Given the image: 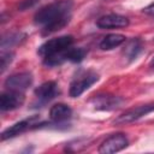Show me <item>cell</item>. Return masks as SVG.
<instances>
[{
	"label": "cell",
	"instance_id": "cell-10",
	"mask_svg": "<svg viewBox=\"0 0 154 154\" xmlns=\"http://www.w3.org/2000/svg\"><path fill=\"white\" fill-rule=\"evenodd\" d=\"M96 25L100 29H117L129 25V18L118 13H109L100 17L96 20Z\"/></svg>",
	"mask_w": 154,
	"mask_h": 154
},
{
	"label": "cell",
	"instance_id": "cell-2",
	"mask_svg": "<svg viewBox=\"0 0 154 154\" xmlns=\"http://www.w3.org/2000/svg\"><path fill=\"white\" fill-rule=\"evenodd\" d=\"M72 43H73V37L71 35L59 36V37L48 40L45 43H42L37 49V54L42 58H46V57L65 51L66 48L71 47Z\"/></svg>",
	"mask_w": 154,
	"mask_h": 154
},
{
	"label": "cell",
	"instance_id": "cell-21",
	"mask_svg": "<svg viewBox=\"0 0 154 154\" xmlns=\"http://www.w3.org/2000/svg\"><path fill=\"white\" fill-rule=\"evenodd\" d=\"M149 67H150L152 71H154V57L152 58V60H150V63H149Z\"/></svg>",
	"mask_w": 154,
	"mask_h": 154
},
{
	"label": "cell",
	"instance_id": "cell-20",
	"mask_svg": "<svg viewBox=\"0 0 154 154\" xmlns=\"http://www.w3.org/2000/svg\"><path fill=\"white\" fill-rule=\"evenodd\" d=\"M142 12L146 13V14H149V16H154V2H152V4L148 5V6H146V7L142 10Z\"/></svg>",
	"mask_w": 154,
	"mask_h": 154
},
{
	"label": "cell",
	"instance_id": "cell-16",
	"mask_svg": "<svg viewBox=\"0 0 154 154\" xmlns=\"http://www.w3.org/2000/svg\"><path fill=\"white\" fill-rule=\"evenodd\" d=\"M25 37H26V35L23 34V32H11L7 36H4L1 38V47L6 48V47H11V46L18 45L22 41H24Z\"/></svg>",
	"mask_w": 154,
	"mask_h": 154
},
{
	"label": "cell",
	"instance_id": "cell-9",
	"mask_svg": "<svg viewBox=\"0 0 154 154\" xmlns=\"http://www.w3.org/2000/svg\"><path fill=\"white\" fill-rule=\"evenodd\" d=\"M38 117L37 116H34V117H30V118H26L24 120H20L16 124H13L12 126L7 128L6 130H4L1 132V140L5 141V140H8V138H12V137H16L18 135H20L22 132L26 131L28 129L30 128H34L35 124H37Z\"/></svg>",
	"mask_w": 154,
	"mask_h": 154
},
{
	"label": "cell",
	"instance_id": "cell-11",
	"mask_svg": "<svg viewBox=\"0 0 154 154\" xmlns=\"http://www.w3.org/2000/svg\"><path fill=\"white\" fill-rule=\"evenodd\" d=\"M59 93L60 91H59L58 84L54 81L45 82L35 89V96L42 102H48V101L53 100L55 96H58Z\"/></svg>",
	"mask_w": 154,
	"mask_h": 154
},
{
	"label": "cell",
	"instance_id": "cell-13",
	"mask_svg": "<svg viewBox=\"0 0 154 154\" xmlns=\"http://www.w3.org/2000/svg\"><path fill=\"white\" fill-rule=\"evenodd\" d=\"M126 41V37L122 34H108L100 41V48L102 51H111L116 47H119Z\"/></svg>",
	"mask_w": 154,
	"mask_h": 154
},
{
	"label": "cell",
	"instance_id": "cell-4",
	"mask_svg": "<svg viewBox=\"0 0 154 154\" xmlns=\"http://www.w3.org/2000/svg\"><path fill=\"white\" fill-rule=\"evenodd\" d=\"M154 111V103H147V105H141L134 108H130L128 111H125L124 113H122L120 116H118L113 123L116 125H125V124H130L134 123L136 120H138L140 118H142L143 116H147L148 113Z\"/></svg>",
	"mask_w": 154,
	"mask_h": 154
},
{
	"label": "cell",
	"instance_id": "cell-3",
	"mask_svg": "<svg viewBox=\"0 0 154 154\" xmlns=\"http://www.w3.org/2000/svg\"><path fill=\"white\" fill-rule=\"evenodd\" d=\"M97 81H99V75L94 71H87L77 76L70 84V90H69L70 96L71 97L81 96L87 89H89Z\"/></svg>",
	"mask_w": 154,
	"mask_h": 154
},
{
	"label": "cell",
	"instance_id": "cell-15",
	"mask_svg": "<svg viewBox=\"0 0 154 154\" xmlns=\"http://www.w3.org/2000/svg\"><path fill=\"white\" fill-rule=\"evenodd\" d=\"M70 19H71V14H66V16H64V17H60V18H58V19H54L53 22H51V23L43 25L42 35H43V36H47V35L53 34V32H55V31H58V30H61L64 26H66V25L69 24Z\"/></svg>",
	"mask_w": 154,
	"mask_h": 154
},
{
	"label": "cell",
	"instance_id": "cell-8",
	"mask_svg": "<svg viewBox=\"0 0 154 154\" xmlns=\"http://www.w3.org/2000/svg\"><path fill=\"white\" fill-rule=\"evenodd\" d=\"M24 100L25 97L22 91L8 90L6 93H2L0 96V109L2 112L13 111L16 108H19L24 103Z\"/></svg>",
	"mask_w": 154,
	"mask_h": 154
},
{
	"label": "cell",
	"instance_id": "cell-17",
	"mask_svg": "<svg viewBox=\"0 0 154 154\" xmlns=\"http://www.w3.org/2000/svg\"><path fill=\"white\" fill-rule=\"evenodd\" d=\"M85 54H87V51L84 48H81V47H76V48L69 47L66 49V60L71 61V63H81L84 59Z\"/></svg>",
	"mask_w": 154,
	"mask_h": 154
},
{
	"label": "cell",
	"instance_id": "cell-19",
	"mask_svg": "<svg viewBox=\"0 0 154 154\" xmlns=\"http://www.w3.org/2000/svg\"><path fill=\"white\" fill-rule=\"evenodd\" d=\"M37 2H38V0H22L19 2V5H18V10L19 11H25V10L32 7Z\"/></svg>",
	"mask_w": 154,
	"mask_h": 154
},
{
	"label": "cell",
	"instance_id": "cell-1",
	"mask_svg": "<svg viewBox=\"0 0 154 154\" xmlns=\"http://www.w3.org/2000/svg\"><path fill=\"white\" fill-rule=\"evenodd\" d=\"M72 5L73 4L71 0H59L47 6H43L35 13L34 22L35 24H38V25H46L53 22L54 19H58L66 14H71L70 12H71Z\"/></svg>",
	"mask_w": 154,
	"mask_h": 154
},
{
	"label": "cell",
	"instance_id": "cell-14",
	"mask_svg": "<svg viewBox=\"0 0 154 154\" xmlns=\"http://www.w3.org/2000/svg\"><path fill=\"white\" fill-rule=\"evenodd\" d=\"M141 52H142V42H141L140 38L136 37V38L130 40L126 43V46H125V48L123 51V54H124L125 59L129 63H131V61L137 59V57L140 55Z\"/></svg>",
	"mask_w": 154,
	"mask_h": 154
},
{
	"label": "cell",
	"instance_id": "cell-18",
	"mask_svg": "<svg viewBox=\"0 0 154 154\" xmlns=\"http://www.w3.org/2000/svg\"><path fill=\"white\" fill-rule=\"evenodd\" d=\"M13 57H14V53H13V52H10V51L1 53V55H0V67H1V72H4V71L7 69V66L12 63Z\"/></svg>",
	"mask_w": 154,
	"mask_h": 154
},
{
	"label": "cell",
	"instance_id": "cell-7",
	"mask_svg": "<svg viewBox=\"0 0 154 154\" xmlns=\"http://www.w3.org/2000/svg\"><path fill=\"white\" fill-rule=\"evenodd\" d=\"M32 84V75L30 72H19L8 76L4 85L7 90H16V91H23L28 89Z\"/></svg>",
	"mask_w": 154,
	"mask_h": 154
},
{
	"label": "cell",
	"instance_id": "cell-6",
	"mask_svg": "<svg viewBox=\"0 0 154 154\" xmlns=\"http://www.w3.org/2000/svg\"><path fill=\"white\" fill-rule=\"evenodd\" d=\"M128 138L124 134H114L107 137L99 147V153L101 154H112L123 150L128 147Z\"/></svg>",
	"mask_w": 154,
	"mask_h": 154
},
{
	"label": "cell",
	"instance_id": "cell-12",
	"mask_svg": "<svg viewBox=\"0 0 154 154\" xmlns=\"http://www.w3.org/2000/svg\"><path fill=\"white\" fill-rule=\"evenodd\" d=\"M71 116H72V109L66 103H61V102L55 103L49 109V118L57 123L65 122L69 118H71Z\"/></svg>",
	"mask_w": 154,
	"mask_h": 154
},
{
	"label": "cell",
	"instance_id": "cell-5",
	"mask_svg": "<svg viewBox=\"0 0 154 154\" xmlns=\"http://www.w3.org/2000/svg\"><path fill=\"white\" fill-rule=\"evenodd\" d=\"M124 102V100L120 96L117 95H109V94H100L94 96L90 100L91 106L96 111H112L118 107Z\"/></svg>",
	"mask_w": 154,
	"mask_h": 154
}]
</instances>
